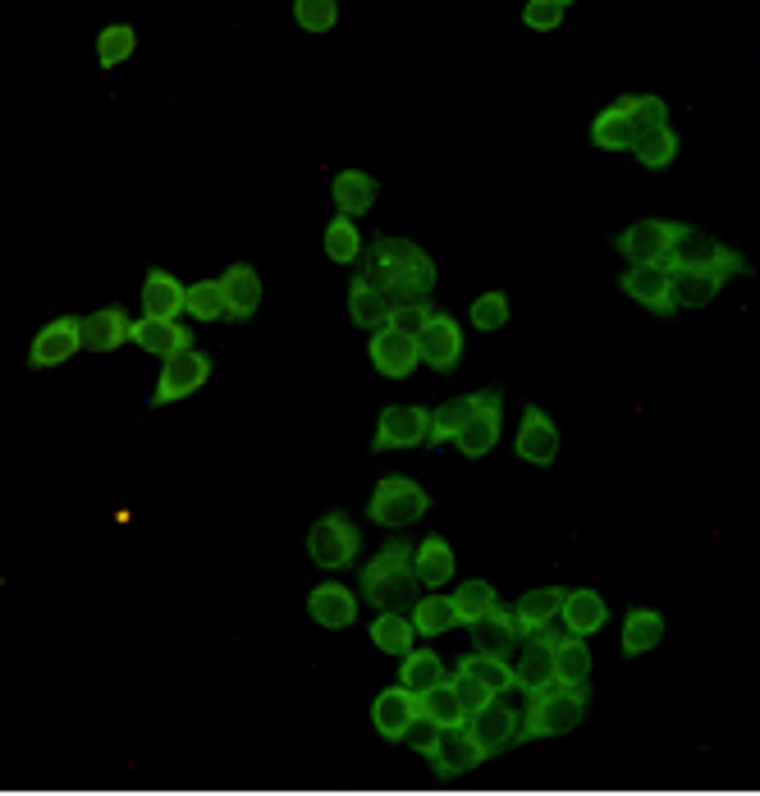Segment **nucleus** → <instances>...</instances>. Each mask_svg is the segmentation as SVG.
<instances>
[{"mask_svg":"<svg viewBox=\"0 0 760 796\" xmlns=\"http://www.w3.org/2000/svg\"><path fill=\"white\" fill-rule=\"evenodd\" d=\"M371 284H376L390 307L399 302H426L435 293V280H440V270H435L431 252L417 248L413 238H399V234H376L362 252V270Z\"/></svg>","mask_w":760,"mask_h":796,"instance_id":"1","label":"nucleus"},{"mask_svg":"<svg viewBox=\"0 0 760 796\" xmlns=\"http://www.w3.org/2000/svg\"><path fill=\"white\" fill-rule=\"evenodd\" d=\"M417 549L413 540H385L376 549V559L362 563L358 581H362V600L376 609V614H403L422 600V577H417Z\"/></svg>","mask_w":760,"mask_h":796,"instance_id":"2","label":"nucleus"},{"mask_svg":"<svg viewBox=\"0 0 760 796\" xmlns=\"http://www.w3.org/2000/svg\"><path fill=\"white\" fill-rule=\"evenodd\" d=\"M587 687H568V682H554L545 687L541 696H532L527 714H522V728H518V742L513 746H527V742H545V737H564V732L582 728L587 719Z\"/></svg>","mask_w":760,"mask_h":796,"instance_id":"3","label":"nucleus"},{"mask_svg":"<svg viewBox=\"0 0 760 796\" xmlns=\"http://www.w3.org/2000/svg\"><path fill=\"white\" fill-rule=\"evenodd\" d=\"M307 554H312L316 568H326V572L353 568L358 554H362V527L344 513V508L316 517V527L307 531Z\"/></svg>","mask_w":760,"mask_h":796,"instance_id":"4","label":"nucleus"},{"mask_svg":"<svg viewBox=\"0 0 760 796\" xmlns=\"http://www.w3.org/2000/svg\"><path fill=\"white\" fill-rule=\"evenodd\" d=\"M426 513H431V495H426V485H417L413 476H385V481H376L371 504H367L371 522H380V527H390V531L413 527Z\"/></svg>","mask_w":760,"mask_h":796,"instance_id":"5","label":"nucleus"},{"mask_svg":"<svg viewBox=\"0 0 760 796\" xmlns=\"http://www.w3.org/2000/svg\"><path fill=\"white\" fill-rule=\"evenodd\" d=\"M431 440V408L422 403H390L376 421L371 435V453H390V449H417Z\"/></svg>","mask_w":760,"mask_h":796,"instance_id":"6","label":"nucleus"},{"mask_svg":"<svg viewBox=\"0 0 760 796\" xmlns=\"http://www.w3.org/2000/svg\"><path fill=\"white\" fill-rule=\"evenodd\" d=\"M207 380H211V357L202 353V348H188V353L165 357L161 380H156V394H152V408L179 403V398H193Z\"/></svg>","mask_w":760,"mask_h":796,"instance_id":"7","label":"nucleus"},{"mask_svg":"<svg viewBox=\"0 0 760 796\" xmlns=\"http://www.w3.org/2000/svg\"><path fill=\"white\" fill-rule=\"evenodd\" d=\"M669 220H637V225L614 234V248L628 257V266H669V243H674Z\"/></svg>","mask_w":760,"mask_h":796,"instance_id":"8","label":"nucleus"},{"mask_svg":"<svg viewBox=\"0 0 760 796\" xmlns=\"http://www.w3.org/2000/svg\"><path fill=\"white\" fill-rule=\"evenodd\" d=\"M481 403H477V417L463 426V435H458V453L463 458H486L495 444H500V426H504V389L500 385H490L481 389Z\"/></svg>","mask_w":760,"mask_h":796,"instance_id":"9","label":"nucleus"},{"mask_svg":"<svg viewBox=\"0 0 760 796\" xmlns=\"http://www.w3.org/2000/svg\"><path fill=\"white\" fill-rule=\"evenodd\" d=\"M619 289L632 302L651 307L655 316H674L678 312V293H674V270L669 266H628L623 270Z\"/></svg>","mask_w":760,"mask_h":796,"instance_id":"10","label":"nucleus"},{"mask_svg":"<svg viewBox=\"0 0 760 796\" xmlns=\"http://www.w3.org/2000/svg\"><path fill=\"white\" fill-rule=\"evenodd\" d=\"M513 678H518V691L527 696H541L545 687L559 682V664H554V646L541 632L522 636L518 650H513Z\"/></svg>","mask_w":760,"mask_h":796,"instance_id":"11","label":"nucleus"},{"mask_svg":"<svg viewBox=\"0 0 760 796\" xmlns=\"http://www.w3.org/2000/svg\"><path fill=\"white\" fill-rule=\"evenodd\" d=\"M513 449H518L522 463H536V467H550L559 458V426L550 421V412L527 403L518 417V435H513Z\"/></svg>","mask_w":760,"mask_h":796,"instance_id":"12","label":"nucleus"},{"mask_svg":"<svg viewBox=\"0 0 760 796\" xmlns=\"http://www.w3.org/2000/svg\"><path fill=\"white\" fill-rule=\"evenodd\" d=\"M417 714H422V696L408 691L403 682L385 687L376 696V705H371V723H376V732L385 742H408V728L417 723Z\"/></svg>","mask_w":760,"mask_h":796,"instance_id":"13","label":"nucleus"},{"mask_svg":"<svg viewBox=\"0 0 760 796\" xmlns=\"http://www.w3.org/2000/svg\"><path fill=\"white\" fill-rule=\"evenodd\" d=\"M83 348V316H60V321L42 325L28 348V366L33 371H46V366H65L69 357Z\"/></svg>","mask_w":760,"mask_h":796,"instance_id":"14","label":"nucleus"},{"mask_svg":"<svg viewBox=\"0 0 760 796\" xmlns=\"http://www.w3.org/2000/svg\"><path fill=\"white\" fill-rule=\"evenodd\" d=\"M467 728H472V737L481 742V751L500 755V751H509V746L518 742L522 719H518V710H513V705H504V700L495 696V700H486L481 710L467 714Z\"/></svg>","mask_w":760,"mask_h":796,"instance_id":"15","label":"nucleus"},{"mask_svg":"<svg viewBox=\"0 0 760 796\" xmlns=\"http://www.w3.org/2000/svg\"><path fill=\"white\" fill-rule=\"evenodd\" d=\"M426 760L435 764V774H440V778H463V774H472L477 764H486L490 755L481 751V742L472 737V728H467V723H458V728L440 732V746H435Z\"/></svg>","mask_w":760,"mask_h":796,"instance_id":"16","label":"nucleus"},{"mask_svg":"<svg viewBox=\"0 0 760 796\" xmlns=\"http://www.w3.org/2000/svg\"><path fill=\"white\" fill-rule=\"evenodd\" d=\"M371 366H376L385 380H408L413 376V366L422 362V348H417L413 334L394 330V325H385V330L371 334Z\"/></svg>","mask_w":760,"mask_h":796,"instance_id":"17","label":"nucleus"},{"mask_svg":"<svg viewBox=\"0 0 760 796\" xmlns=\"http://www.w3.org/2000/svg\"><path fill=\"white\" fill-rule=\"evenodd\" d=\"M417 348H422V362L431 366V371L449 376V371L458 366V357H463V325H458L449 312H435L431 325L417 334Z\"/></svg>","mask_w":760,"mask_h":796,"instance_id":"18","label":"nucleus"},{"mask_svg":"<svg viewBox=\"0 0 760 796\" xmlns=\"http://www.w3.org/2000/svg\"><path fill=\"white\" fill-rule=\"evenodd\" d=\"M358 604H362V595H353L344 581H321V586L307 595V614L321 627H330V632H344V627L358 623Z\"/></svg>","mask_w":760,"mask_h":796,"instance_id":"19","label":"nucleus"},{"mask_svg":"<svg viewBox=\"0 0 760 796\" xmlns=\"http://www.w3.org/2000/svg\"><path fill=\"white\" fill-rule=\"evenodd\" d=\"M467 632H472V650H481V655H504V659H509L522 641L518 618H513V609H504V604L490 609L486 618H477V623H467Z\"/></svg>","mask_w":760,"mask_h":796,"instance_id":"20","label":"nucleus"},{"mask_svg":"<svg viewBox=\"0 0 760 796\" xmlns=\"http://www.w3.org/2000/svg\"><path fill=\"white\" fill-rule=\"evenodd\" d=\"M179 312H188V284H179L170 270H147V280H142V316L179 321Z\"/></svg>","mask_w":760,"mask_h":796,"instance_id":"21","label":"nucleus"},{"mask_svg":"<svg viewBox=\"0 0 760 796\" xmlns=\"http://www.w3.org/2000/svg\"><path fill=\"white\" fill-rule=\"evenodd\" d=\"M133 339V321L124 307H101V312L83 316V348L87 353H115Z\"/></svg>","mask_w":760,"mask_h":796,"instance_id":"22","label":"nucleus"},{"mask_svg":"<svg viewBox=\"0 0 760 796\" xmlns=\"http://www.w3.org/2000/svg\"><path fill=\"white\" fill-rule=\"evenodd\" d=\"M133 344L142 348V353H156L165 362V357L174 353H188L193 348V330L179 321H156V316H142V321H133Z\"/></svg>","mask_w":760,"mask_h":796,"instance_id":"23","label":"nucleus"},{"mask_svg":"<svg viewBox=\"0 0 760 796\" xmlns=\"http://www.w3.org/2000/svg\"><path fill=\"white\" fill-rule=\"evenodd\" d=\"M719 238H710L706 229H692V225H678L674 229V243H669V270H710L719 257Z\"/></svg>","mask_w":760,"mask_h":796,"instance_id":"24","label":"nucleus"},{"mask_svg":"<svg viewBox=\"0 0 760 796\" xmlns=\"http://www.w3.org/2000/svg\"><path fill=\"white\" fill-rule=\"evenodd\" d=\"M220 284H225V302H229V321H252L261 307V275L257 266H248V261H234V266L220 275Z\"/></svg>","mask_w":760,"mask_h":796,"instance_id":"25","label":"nucleus"},{"mask_svg":"<svg viewBox=\"0 0 760 796\" xmlns=\"http://www.w3.org/2000/svg\"><path fill=\"white\" fill-rule=\"evenodd\" d=\"M564 600H568L564 586H536V591H522L518 604H513V618H518L522 636L550 627L554 618H559V609H564Z\"/></svg>","mask_w":760,"mask_h":796,"instance_id":"26","label":"nucleus"},{"mask_svg":"<svg viewBox=\"0 0 760 796\" xmlns=\"http://www.w3.org/2000/svg\"><path fill=\"white\" fill-rule=\"evenodd\" d=\"M637 138H641V129H637V119H632V110L623 106V97L600 110L596 124H591V142H596L600 151H632Z\"/></svg>","mask_w":760,"mask_h":796,"instance_id":"27","label":"nucleus"},{"mask_svg":"<svg viewBox=\"0 0 760 796\" xmlns=\"http://www.w3.org/2000/svg\"><path fill=\"white\" fill-rule=\"evenodd\" d=\"M330 197H335L339 216H367L371 206H376L380 188H376V179L362 170H339L335 179H330Z\"/></svg>","mask_w":760,"mask_h":796,"instance_id":"28","label":"nucleus"},{"mask_svg":"<svg viewBox=\"0 0 760 796\" xmlns=\"http://www.w3.org/2000/svg\"><path fill=\"white\" fill-rule=\"evenodd\" d=\"M348 316H353V325H362V330L376 334V330L390 325V298H385L367 275H358V280L348 284Z\"/></svg>","mask_w":760,"mask_h":796,"instance_id":"29","label":"nucleus"},{"mask_svg":"<svg viewBox=\"0 0 760 796\" xmlns=\"http://www.w3.org/2000/svg\"><path fill=\"white\" fill-rule=\"evenodd\" d=\"M660 636H664V614H660V609H628V618H623V636H619V650L628 659L651 655V650L660 646Z\"/></svg>","mask_w":760,"mask_h":796,"instance_id":"30","label":"nucleus"},{"mask_svg":"<svg viewBox=\"0 0 760 796\" xmlns=\"http://www.w3.org/2000/svg\"><path fill=\"white\" fill-rule=\"evenodd\" d=\"M559 618H564V627L573 636H591V632H600V627L609 623V604L600 600L596 591H587V586H582V591H568Z\"/></svg>","mask_w":760,"mask_h":796,"instance_id":"31","label":"nucleus"},{"mask_svg":"<svg viewBox=\"0 0 760 796\" xmlns=\"http://www.w3.org/2000/svg\"><path fill=\"white\" fill-rule=\"evenodd\" d=\"M477 403L481 398L477 394H458V398H445L440 408L431 412V449H440V444H449V440H458L463 435V426L472 417H477Z\"/></svg>","mask_w":760,"mask_h":796,"instance_id":"32","label":"nucleus"},{"mask_svg":"<svg viewBox=\"0 0 760 796\" xmlns=\"http://www.w3.org/2000/svg\"><path fill=\"white\" fill-rule=\"evenodd\" d=\"M417 577H422V586H431V591H440L445 581H454V549H449L445 536H426L422 545H417Z\"/></svg>","mask_w":760,"mask_h":796,"instance_id":"33","label":"nucleus"},{"mask_svg":"<svg viewBox=\"0 0 760 796\" xmlns=\"http://www.w3.org/2000/svg\"><path fill=\"white\" fill-rule=\"evenodd\" d=\"M399 682L408 691H417V696H426L431 687L449 682V668H445V659L435 655V650H413V655L399 659Z\"/></svg>","mask_w":760,"mask_h":796,"instance_id":"34","label":"nucleus"},{"mask_svg":"<svg viewBox=\"0 0 760 796\" xmlns=\"http://www.w3.org/2000/svg\"><path fill=\"white\" fill-rule=\"evenodd\" d=\"M321 248H326V257L335 261V266H353V261H362L367 243H362V234H358V220H353V216H335L326 225Z\"/></svg>","mask_w":760,"mask_h":796,"instance_id":"35","label":"nucleus"},{"mask_svg":"<svg viewBox=\"0 0 760 796\" xmlns=\"http://www.w3.org/2000/svg\"><path fill=\"white\" fill-rule=\"evenodd\" d=\"M458 668H463V673H472V678H477L486 691H495V696H504V691L518 687V678H513V664L504 655H481V650H472V655L458 659Z\"/></svg>","mask_w":760,"mask_h":796,"instance_id":"36","label":"nucleus"},{"mask_svg":"<svg viewBox=\"0 0 760 796\" xmlns=\"http://www.w3.org/2000/svg\"><path fill=\"white\" fill-rule=\"evenodd\" d=\"M632 156H637L646 170H669V165L678 161V133H674V124L646 129L637 138V147H632Z\"/></svg>","mask_w":760,"mask_h":796,"instance_id":"37","label":"nucleus"},{"mask_svg":"<svg viewBox=\"0 0 760 796\" xmlns=\"http://www.w3.org/2000/svg\"><path fill=\"white\" fill-rule=\"evenodd\" d=\"M458 623H463V618H458V609H454V595H422V600L413 604L417 636H440Z\"/></svg>","mask_w":760,"mask_h":796,"instance_id":"38","label":"nucleus"},{"mask_svg":"<svg viewBox=\"0 0 760 796\" xmlns=\"http://www.w3.org/2000/svg\"><path fill=\"white\" fill-rule=\"evenodd\" d=\"M413 618H403V614H380L376 623H371V641H376V650H385V655H413Z\"/></svg>","mask_w":760,"mask_h":796,"instance_id":"39","label":"nucleus"},{"mask_svg":"<svg viewBox=\"0 0 760 796\" xmlns=\"http://www.w3.org/2000/svg\"><path fill=\"white\" fill-rule=\"evenodd\" d=\"M724 280L715 270H674V293H678V307H706V302L719 298Z\"/></svg>","mask_w":760,"mask_h":796,"instance_id":"40","label":"nucleus"},{"mask_svg":"<svg viewBox=\"0 0 760 796\" xmlns=\"http://www.w3.org/2000/svg\"><path fill=\"white\" fill-rule=\"evenodd\" d=\"M422 714H431L440 728H458V723H467V705H463V696H458L454 678L426 691V696H422Z\"/></svg>","mask_w":760,"mask_h":796,"instance_id":"41","label":"nucleus"},{"mask_svg":"<svg viewBox=\"0 0 760 796\" xmlns=\"http://www.w3.org/2000/svg\"><path fill=\"white\" fill-rule=\"evenodd\" d=\"M454 609H458L463 623H477V618H486L490 609H500V591H495L486 577L463 581V586L454 591Z\"/></svg>","mask_w":760,"mask_h":796,"instance_id":"42","label":"nucleus"},{"mask_svg":"<svg viewBox=\"0 0 760 796\" xmlns=\"http://www.w3.org/2000/svg\"><path fill=\"white\" fill-rule=\"evenodd\" d=\"M133 51H138V33H133L129 23H110V28H101V33H97V60H101V69H120Z\"/></svg>","mask_w":760,"mask_h":796,"instance_id":"43","label":"nucleus"},{"mask_svg":"<svg viewBox=\"0 0 760 796\" xmlns=\"http://www.w3.org/2000/svg\"><path fill=\"white\" fill-rule=\"evenodd\" d=\"M188 316H193V321H220V316H229L225 284H220V280L188 284Z\"/></svg>","mask_w":760,"mask_h":796,"instance_id":"44","label":"nucleus"},{"mask_svg":"<svg viewBox=\"0 0 760 796\" xmlns=\"http://www.w3.org/2000/svg\"><path fill=\"white\" fill-rule=\"evenodd\" d=\"M472 325H477L481 334H495V330H504L509 325V293H500V289H490V293H481L477 302H472Z\"/></svg>","mask_w":760,"mask_h":796,"instance_id":"45","label":"nucleus"},{"mask_svg":"<svg viewBox=\"0 0 760 796\" xmlns=\"http://www.w3.org/2000/svg\"><path fill=\"white\" fill-rule=\"evenodd\" d=\"M294 23L303 33H330L339 23V0H298L294 5Z\"/></svg>","mask_w":760,"mask_h":796,"instance_id":"46","label":"nucleus"},{"mask_svg":"<svg viewBox=\"0 0 760 796\" xmlns=\"http://www.w3.org/2000/svg\"><path fill=\"white\" fill-rule=\"evenodd\" d=\"M564 19H568V0H527L522 5V23L532 33H554Z\"/></svg>","mask_w":760,"mask_h":796,"instance_id":"47","label":"nucleus"},{"mask_svg":"<svg viewBox=\"0 0 760 796\" xmlns=\"http://www.w3.org/2000/svg\"><path fill=\"white\" fill-rule=\"evenodd\" d=\"M623 106L632 110V119H637V129H660V124H669V106H664L655 92H641V97H623Z\"/></svg>","mask_w":760,"mask_h":796,"instance_id":"48","label":"nucleus"},{"mask_svg":"<svg viewBox=\"0 0 760 796\" xmlns=\"http://www.w3.org/2000/svg\"><path fill=\"white\" fill-rule=\"evenodd\" d=\"M431 316H435V307H431V298L426 302H399V307H390V325L394 330H403V334H422L426 325H431Z\"/></svg>","mask_w":760,"mask_h":796,"instance_id":"49","label":"nucleus"},{"mask_svg":"<svg viewBox=\"0 0 760 796\" xmlns=\"http://www.w3.org/2000/svg\"><path fill=\"white\" fill-rule=\"evenodd\" d=\"M440 723L431 719V714H417V723L413 728H408V746H413V751H422V755H431L435 746H440Z\"/></svg>","mask_w":760,"mask_h":796,"instance_id":"50","label":"nucleus"},{"mask_svg":"<svg viewBox=\"0 0 760 796\" xmlns=\"http://www.w3.org/2000/svg\"><path fill=\"white\" fill-rule=\"evenodd\" d=\"M454 687H458V696H463L467 714H472V710H481L486 700H495V691H486L477 678H472V673H463V668H454Z\"/></svg>","mask_w":760,"mask_h":796,"instance_id":"51","label":"nucleus"},{"mask_svg":"<svg viewBox=\"0 0 760 796\" xmlns=\"http://www.w3.org/2000/svg\"><path fill=\"white\" fill-rule=\"evenodd\" d=\"M710 270H715L719 280H733V275H751V261L724 243V248H719V257H715V266H710Z\"/></svg>","mask_w":760,"mask_h":796,"instance_id":"52","label":"nucleus"}]
</instances>
